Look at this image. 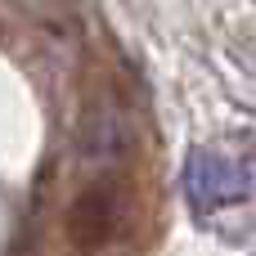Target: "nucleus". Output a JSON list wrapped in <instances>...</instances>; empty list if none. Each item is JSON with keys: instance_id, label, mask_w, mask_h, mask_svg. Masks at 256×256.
<instances>
[{"instance_id": "f257e3e1", "label": "nucleus", "mask_w": 256, "mask_h": 256, "mask_svg": "<svg viewBox=\"0 0 256 256\" xmlns=\"http://www.w3.org/2000/svg\"><path fill=\"white\" fill-rule=\"evenodd\" d=\"M252 194V171L225 153L212 148H194L184 162V198L194 212H216L230 202H243Z\"/></svg>"}, {"instance_id": "f03ea898", "label": "nucleus", "mask_w": 256, "mask_h": 256, "mask_svg": "<svg viewBox=\"0 0 256 256\" xmlns=\"http://www.w3.org/2000/svg\"><path fill=\"white\" fill-rule=\"evenodd\" d=\"M117 220H122V194L112 184H94V189H86L72 202V212H68V238H72L76 252H99V248L112 243Z\"/></svg>"}]
</instances>
